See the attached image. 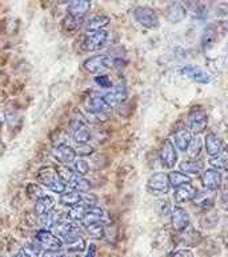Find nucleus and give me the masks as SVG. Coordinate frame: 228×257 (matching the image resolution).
Wrapping results in <instances>:
<instances>
[{
    "label": "nucleus",
    "mask_w": 228,
    "mask_h": 257,
    "mask_svg": "<svg viewBox=\"0 0 228 257\" xmlns=\"http://www.w3.org/2000/svg\"><path fill=\"white\" fill-rule=\"evenodd\" d=\"M76 228H77V226H76V224L74 223V221H71V220H68V219H64V220H62V221H60L58 225L55 226V228H54L55 233L54 234L56 236V237L64 238L67 234L71 233V232L76 229ZM62 238H60V240H62Z\"/></svg>",
    "instance_id": "28"
},
{
    "label": "nucleus",
    "mask_w": 228,
    "mask_h": 257,
    "mask_svg": "<svg viewBox=\"0 0 228 257\" xmlns=\"http://www.w3.org/2000/svg\"><path fill=\"white\" fill-rule=\"evenodd\" d=\"M14 257H26V256H24L23 253H18L16 256H14Z\"/></svg>",
    "instance_id": "53"
},
{
    "label": "nucleus",
    "mask_w": 228,
    "mask_h": 257,
    "mask_svg": "<svg viewBox=\"0 0 228 257\" xmlns=\"http://www.w3.org/2000/svg\"><path fill=\"white\" fill-rule=\"evenodd\" d=\"M167 177H168V183H170V187H172L174 189L182 187V185L190 184L191 179L188 175H184V173L179 172V171H171L170 173H167Z\"/></svg>",
    "instance_id": "27"
},
{
    "label": "nucleus",
    "mask_w": 228,
    "mask_h": 257,
    "mask_svg": "<svg viewBox=\"0 0 228 257\" xmlns=\"http://www.w3.org/2000/svg\"><path fill=\"white\" fill-rule=\"evenodd\" d=\"M23 254L26 257H40L42 249L36 244H26L23 246Z\"/></svg>",
    "instance_id": "45"
},
{
    "label": "nucleus",
    "mask_w": 228,
    "mask_h": 257,
    "mask_svg": "<svg viewBox=\"0 0 228 257\" xmlns=\"http://www.w3.org/2000/svg\"><path fill=\"white\" fill-rule=\"evenodd\" d=\"M55 136L56 135V138H52L51 136V140H52V144H54V147H60V146H66V144H68V134H67L66 131L63 130H56L52 134Z\"/></svg>",
    "instance_id": "41"
},
{
    "label": "nucleus",
    "mask_w": 228,
    "mask_h": 257,
    "mask_svg": "<svg viewBox=\"0 0 228 257\" xmlns=\"http://www.w3.org/2000/svg\"><path fill=\"white\" fill-rule=\"evenodd\" d=\"M109 40V32L105 30H100V31L88 32V35L85 36L83 43H81V48L87 52H93V51L101 50L103 47Z\"/></svg>",
    "instance_id": "3"
},
{
    "label": "nucleus",
    "mask_w": 228,
    "mask_h": 257,
    "mask_svg": "<svg viewBox=\"0 0 228 257\" xmlns=\"http://www.w3.org/2000/svg\"><path fill=\"white\" fill-rule=\"evenodd\" d=\"M80 200L83 205L85 207H91V205H96L97 197L95 195H89V193H81Z\"/></svg>",
    "instance_id": "48"
},
{
    "label": "nucleus",
    "mask_w": 228,
    "mask_h": 257,
    "mask_svg": "<svg viewBox=\"0 0 228 257\" xmlns=\"http://www.w3.org/2000/svg\"><path fill=\"white\" fill-rule=\"evenodd\" d=\"M201 184L205 188V191L216 192L223 184V176H221L220 172H217L215 169H207L201 173Z\"/></svg>",
    "instance_id": "11"
},
{
    "label": "nucleus",
    "mask_w": 228,
    "mask_h": 257,
    "mask_svg": "<svg viewBox=\"0 0 228 257\" xmlns=\"http://www.w3.org/2000/svg\"><path fill=\"white\" fill-rule=\"evenodd\" d=\"M60 256V253H59L58 250H44V252H42V254H40V257H59Z\"/></svg>",
    "instance_id": "51"
},
{
    "label": "nucleus",
    "mask_w": 228,
    "mask_h": 257,
    "mask_svg": "<svg viewBox=\"0 0 228 257\" xmlns=\"http://www.w3.org/2000/svg\"><path fill=\"white\" fill-rule=\"evenodd\" d=\"M103 215L104 212L99 205H91V207H87V212H85L84 217L81 219L80 224L83 226H91L93 224L100 223L101 219H103Z\"/></svg>",
    "instance_id": "20"
},
{
    "label": "nucleus",
    "mask_w": 228,
    "mask_h": 257,
    "mask_svg": "<svg viewBox=\"0 0 228 257\" xmlns=\"http://www.w3.org/2000/svg\"><path fill=\"white\" fill-rule=\"evenodd\" d=\"M171 211H172V207H171V203L168 200H159L158 203H156V212H158L159 215L162 216H170Z\"/></svg>",
    "instance_id": "44"
},
{
    "label": "nucleus",
    "mask_w": 228,
    "mask_h": 257,
    "mask_svg": "<svg viewBox=\"0 0 228 257\" xmlns=\"http://www.w3.org/2000/svg\"><path fill=\"white\" fill-rule=\"evenodd\" d=\"M70 185V188L74 191V192L77 193H87L91 189V183H89L85 177L79 176L75 173L74 177L71 179V181L68 183Z\"/></svg>",
    "instance_id": "26"
},
{
    "label": "nucleus",
    "mask_w": 228,
    "mask_h": 257,
    "mask_svg": "<svg viewBox=\"0 0 228 257\" xmlns=\"http://www.w3.org/2000/svg\"><path fill=\"white\" fill-rule=\"evenodd\" d=\"M35 244L40 249L46 250H60L63 248V242L59 237H56L50 230H38L35 234Z\"/></svg>",
    "instance_id": "5"
},
{
    "label": "nucleus",
    "mask_w": 228,
    "mask_h": 257,
    "mask_svg": "<svg viewBox=\"0 0 228 257\" xmlns=\"http://www.w3.org/2000/svg\"><path fill=\"white\" fill-rule=\"evenodd\" d=\"M85 246H87V242H85L84 238H80V240H77V241L71 242L68 245H66L67 250H68V253L71 254H79L80 252L85 249Z\"/></svg>",
    "instance_id": "42"
},
{
    "label": "nucleus",
    "mask_w": 228,
    "mask_h": 257,
    "mask_svg": "<svg viewBox=\"0 0 228 257\" xmlns=\"http://www.w3.org/2000/svg\"><path fill=\"white\" fill-rule=\"evenodd\" d=\"M87 233H88L89 237L95 238V240H100V238H104V225L101 223L93 224L91 226H87Z\"/></svg>",
    "instance_id": "39"
},
{
    "label": "nucleus",
    "mask_w": 228,
    "mask_h": 257,
    "mask_svg": "<svg viewBox=\"0 0 228 257\" xmlns=\"http://www.w3.org/2000/svg\"><path fill=\"white\" fill-rule=\"evenodd\" d=\"M103 100H104V103L108 105L109 108L118 107L122 103L126 101L127 99V88H126V84L124 83H119V84H116L115 87L112 85V88L109 89L108 92L103 95Z\"/></svg>",
    "instance_id": "8"
},
{
    "label": "nucleus",
    "mask_w": 228,
    "mask_h": 257,
    "mask_svg": "<svg viewBox=\"0 0 228 257\" xmlns=\"http://www.w3.org/2000/svg\"><path fill=\"white\" fill-rule=\"evenodd\" d=\"M84 23V19H79V18H74V16L67 15L64 19H63V28L66 31H75L77 28L80 27L81 24Z\"/></svg>",
    "instance_id": "38"
},
{
    "label": "nucleus",
    "mask_w": 228,
    "mask_h": 257,
    "mask_svg": "<svg viewBox=\"0 0 228 257\" xmlns=\"http://www.w3.org/2000/svg\"><path fill=\"white\" fill-rule=\"evenodd\" d=\"M74 151L75 154L79 155V156H89V155L93 154V148L89 146L88 143H85V144H76Z\"/></svg>",
    "instance_id": "46"
},
{
    "label": "nucleus",
    "mask_w": 228,
    "mask_h": 257,
    "mask_svg": "<svg viewBox=\"0 0 228 257\" xmlns=\"http://www.w3.org/2000/svg\"><path fill=\"white\" fill-rule=\"evenodd\" d=\"M85 112L89 113H108L109 107L104 103L103 97L99 95H91L84 101Z\"/></svg>",
    "instance_id": "17"
},
{
    "label": "nucleus",
    "mask_w": 228,
    "mask_h": 257,
    "mask_svg": "<svg viewBox=\"0 0 228 257\" xmlns=\"http://www.w3.org/2000/svg\"><path fill=\"white\" fill-rule=\"evenodd\" d=\"M55 211V200L51 196H44L42 199L35 201V213L36 216L42 217V216Z\"/></svg>",
    "instance_id": "23"
},
{
    "label": "nucleus",
    "mask_w": 228,
    "mask_h": 257,
    "mask_svg": "<svg viewBox=\"0 0 228 257\" xmlns=\"http://www.w3.org/2000/svg\"><path fill=\"white\" fill-rule=\"evenodd\" d=\"M187 15V8L184 4L180 2H172L168 4V7L166 10V18L171 23H180L182 20H184Z\"/></svg>",
    "instance_id": "14"
},
{
    "label": "nucleus",
    "mask_w": 228,
    "mask_h": 257,
    "mask_svg": "<svg viewBox=\"0 0 228 257\" xmlns=\"http://www.w3.org/2000/svg\"><path fill=\"white\" fill-rule=\"evenodd\" d=\"M85 248H87V250H85L84 257H96V252H97L96 244L91 242V244L85 246Z\"/></svg>",
    "instance_id": "50"
},
{
    "label": "nucleus",
    "mask_w": 228,
    "mask_h": 257,
    "mask_svg": "<svg viewBox=\"0 0 228 257\" xmlns=\"http://www.w3.org/2000/svg\"><path fill=\"white\" fill-rule=\"evenodd\" d=\"M201 240H203V237H201L200 232L197 229H195V228L191 225L187 226L186 229L183 230L182 233H180V236H179V241H180V244L187 246V248L199 245L201 242Z\"/></svg>",
    "instance_id": "15"
},
{
    "label": "nucleus",
    "mask_w": 228,
    "mask_h": 257,
    "mask_svg": "<svg viewBox=\"0 0 228 257\" xmlns=\"http://www.w3.org/2000/svg\"><path fill=\"white\" fill-rule=\"evenodd\" d=\"M71 135H72V138L75 139L76 144H85V143L91 139V131L87 127V124L76 128V130L71 131Z\"/></svg>",
    "instance_id": "32"
},
{
    "label": "nucleus",
    "mask_w": 228,
    "mask_h": 257,
    "mask_svg": "<svg viewBox=\"0 0 228 257\" xmlns=\"http://www.w3.org/2000/svg\"><path fill=\"white\" fill-rule=\"evenodd\" d=\"M62 220H64L63 216H60L59 212H50V213H47V215L42 216L40 217V221H42V225L44 226V230H48L51 228H55V226L58 225Z\"/></svg>",
    "instance_id": "30"
},
{
    "label": "nucleus",
    "mask_w": 228,
    "mask_h": 257,
    "mask_svg": "<svg viewBox=\"0 0 228 257\" xmlns=\"http://www.w3.org/2000/svg\"><path fill=\"white\" fill-rule=\"evenodd\" d=\"M26 193H27V196L30 199L35 200V201L39 199H42V197H44V196H47L46 192H44V189H43L39 184H35V183H31V184L27 185Z\"/></svg>",
    "instance_id": "37"
},
{
    "label": "nucleus",
    "mask_w": 228,
    "mask_h": 257,
    "mask_svg": "<svg viewBox=\"0 0 228 257\" xmlns=\"http://www.w3.org/2000/svg\"><path fill=\"white\" fill-rule=\"evenodd\" d=\"M147 188L155 196L166 195L170 191V183H168L167 173L156 172L152 176H150L147 181Z\"/></svg>",
    "instance_id": "7"
},
{
    "label": "nucleus",
    "mask_w": 228,
    "mask_h": 257,
    "mask_svg": "<svg viewBox=\"0 0 228 257\" xmlns=\"http://www.w3.org/2000/svg\"><path fill=\"white\" fill-rule=\"evenodd\" d=\"M191 139H192V135L191 132L187 128L184 130H180L178 132H175L174 134V142L175 143L174 146L178 147L179 151H182V152H186L187 151V147L190 144Z\"/></svg>",
    "instance_id": "25"
},
{
    "label": "nucleus",
    "mask_w": 228,
    "mask_h": 257,
    "mask_svg": "<svg viewBox=\"0 0 228 257\" xmlns=\"http://www.w3.org/2000/svg\"><path fill=\"white\" fill-rule=\"evenodd\" d=\"M159 158L162 161V165L164 168H174L176 161H178V154L175 150L174 143L171 142L170 139H164L160 146L159 151Z\"/></svg>",
    "instance_id": "6"
},
{
    "label": "nucleus",
    "mask_w": 228,
    "mask_h": 257,
    "mask_svg": "<svg viewBox=\"0 0 228 257\" xmlns=\"http://www.w3.org/2000/svg\"><path fill=\"white\" fill-rule=\"evenodd\" d=\"M75 171H76V175L84 177L87 173L89 172V164L88 161H85L84 159H75Z\"/></svg>",
    "instance_id": "43"
},
{
    "label": "nucleus",
    "mask_w": 228,
    "mask_h": 257,
    "mask_svg": "<svg viewBox=\"0 0 228 257\" xmlns=\"http://www.w3.org/2000/svg\"><path fill=\"white\" fill-rule=\"evenodd\" d=\"M52 155L54 158L62 163L63 165H68L70 163H74L75 159H76V154H75L74 147L68 146H60V147H54L52 148Z\"/></svg>",
    "instance_id": "16"
},
{
    "label": "nucleus",
    "mask_w": 228,
    "mask_h": 257,
    "mask_svg": "<svg viewBox=\"0 0 228 257\" xmlns=\"http://www.w3.org/2000/svg\"><path fill=\"white\" fill-rule=\"evenodd\" d=\"M38 181L44 187L55 193L66 192L67 185L58 177L54 168H42L38 172Z\"/></svg>",
    "instance_id": "1"
},
{
    "label": "nucleus",
    "mask_w": 228,
    "mask_h": 257,
    "mask_svg": "<svg viewBox=\"0 0 228 257\" xmlns=\"http://www.w3.org/2000/svg\"><path fill=\"white\" fill-rule=\"evenodd\" d=\"M109 23H111V18H109L108 15L99 14V15H95L87 22V24H85V30L88 32L100 31V30H104V27H107Z\"/></svg>",
    "instance_id": "22"
},
{
    "label": "nucleus",
    "mask_w": 228,
    "mask_h": 257,
    "mask_svg": "<svg viewBox=\"0 0 228 257\" xmlns=\"http://www.w3.org/2000/svg\"><path fill=\"white\" fill-rule=\"evenodd\" d=\"M84 119L87 123L91 124H101L108 120V113H89V112H85Z\"/></svg>",
    "instance_id": "40"
},
{
    "label": "nucleus",
    "mask_w": 228,
    "mask_h": 257,
    "mask_svg": "<svg viewBox=\"0 0 228 257\" xmlns=\"http://www.w3.org/2000/svg\"><path fill=\"white\" fill-rule=\"evenodd\" d=\"M54 169H55V172H56V175H58L59 179H60V180H62L66 185L70 183L71 179H72L75 175L74 171H72L68 165H63V164L56 165Z\"/></svg>",
    "instance_id": "35"
},
{
    "label": "nucleus",
    "mask_w": 228,
    "mask_h": 257,
    "mask_svg": "<svg viewBox=\"0 0 228 257\" xmlns=\"http://www.w3.org/2000/svg\"><path fill=\"white\" fill-rule=\"evenodd\" d=\"M204 169V164L201 163L200 160H184L180 163V171L182 173H191V175H195V173H200L201 171Z\"/></svg>",
    "instance_id": "29"
},
{
    "label": "nucleus",
    "mask_w": 228,
    "mask_h": 257,
    "mask_svg": "<svg viewBox=\"0 0 228 257\" xmlns=\"http://www.w3.org/2000/svg\"><path fill=\"white\" fill-rule=\"evenodd\" d=\"M89 10H91V2H88V0H74L68 6V15L79 18V19H84Z\"/></svg>",
    "instance_id": "21"
},
{
    "label": "nucleus",
    "mask_w": 228,
    "mask_h": 257,
    "mask_svg": "<svg viewBox=\"0 0 228 257\" xmlns=\"http://www.w3.org/2000/svg\"><path fill=\"white\" fill-rule=\"evenodd\" d=\"M170 257H195L192 250L190 249H179L175 250L172 253L170 254Z\"/></svg>",
    "instance_id": "49"
},
{
    "label": "nucleus",
    "mask_w": 228,
    "mask_h": 257,
    "mask_svg": "<svg viewBox=\"0 0 228 257\" xmlns=\"http://www.w3.org/2000/svg\"><path fill=\"white\" fill-rule=\"evenodd\" d=\"M204 146L207 154H208L211 158L217 156L221 151L224 150V143H223L220 136H217L216 134H212V132H211V134H207V136H205Z\"/></svg>",
    "instance_id": "18"
},
{
    "label": "nucleus",
    "mask_w": 228,
    "mask_h": 257,
    "mask_svg": "<svg viewBox=\"0 0 228 257\" xmlns=\"http://www.w3.org/2000/svg\"><path fill=\"white\" fill-rule=\"evenodd\" d=\"M60 204L64 205V207H68V208H72L77 204H81V200H80V195L77 192H74V191H70V192H64L62 193L60 196Z\"/></svg>",
    "instance_id": "33"
},
{
    "label": "nucleus",
    "mask_w": 228,
    "mask_h": 257,
    "mask_svg": "<svg viewBox=\"0 0 228 257\" xmlns=\"http://www.w3.org/2000/svg\"><path fill=\"white\" fill-rule=\"evenodd\" d=\"M217 35H219V32H217L216 27L215 26H208L201 35V47L204 50H211L216 44Z\"/></svg>",
    "instance_id": "24"
},
{
    "label": "nucleus",
    "mask_w": 228,
    "mask_h": 257,
    "mask_svg": "<svg viewBox=\"0 0 228 257\" xmlns=\"http://www.w3.org/2000/svg\"><path fill=\"white\" fill-rule=\"evenodd\" d=\"M215 201H216V192H209V191L199 192L197 191L196 196L192 200V205L201 211H208L215 205Z\"/></svg>",
    "instance_id": "13"
},
{
    "label": "nucleus",
    "mask_w": 228,
    "mask_h": 257,
    "mask_svg": "<svg viewBox=\"0 0 228 257\" xmlns=\"http://www.w3.org/2000/svg\"><path fill=\"white\" fill-rule=\"evenodd\" d=\"M85 212H87V207L83 205V204H77L75 207L70 208V211H68V217H70L71 221H79L80 223L81 219L84 217Z\"/></svg>",
    "instance_id": "36"
},
{
    "label": "nucleus",
    "mask_w": 228,
    "mask_h": 257,
    "mask_svg": "<svg viewBox=\"0 0 228 257\" xmlns=\"http://www.w3.org/2000/svg\"><path fill=\"white\" fill-rule=\"evenodd\" d=\"M59 257H79L77 254H71V253H67V254H60Z\"/></svg>",
    "instance_id": "52"
},
{
    "label": "nucleus",
    "mask_w": 228,
    "mask_h": 257,
    "mask_svg": "<svg viewBox=\"0 0 228 257\" xmlns=\"http://www.w3.org/2000/svg\"><path fill=\"white\" fill-rule=\"evenodd\" d=\"M201 148H203V142L199 136H195V138L191 139L190 144L187 147V155L190 156L192 160H196V158L200 155Z\"/></svg>",
    "instance_id": "34"
},
{
    "label": "nucleus",
    "mask_w": 228,
    "mask_h": 257,
    "mask_svg": "<svg viewBox=\"0 0 228 257\" xmlns=\"http://www.w3.org/2000/svg\"><path fill=\"white\" fill-rule=\"evenodd\" d=\"M171 225L172 229L178 233H182L187 226L190 225V215L182 207H174L171 211Z\"/></svg>",
    "instance_id": "9"
},
{
    "label": "nucleus",
    "mask_w": 228,
    "mask_h": 257,
    "mask_svg": "<svg viewBox=\"0 0 228 257\" xmlns=\"http://www.w3.org/2000/svg\"><path fill=\"white\" fill-rule=\"evenodd\" d=\"M208 125V115L203 109H192L187 116V130L191 135H199Z\"/></svg>",
    "instance_id": "4"
},
{
    "label": "nucleus",
    "mask_w": 228,
    "mask_h": 257,
    "mask_svg": "<svg viewBox=\"0 0 228 257\" xmlns=\"http://www.w3.org/2000/svg\"><path fill=\"white\" fill-rule=\"evenodd\" d=\"M196 193L197 188L190 183V184L182 185V187H179V188L175 189L174 199L178 204L187 203V201H192L193 197L196 196Z\"/></svg>",
    "instance_id": "19"
},
{
    "label": "nucleus",
    "mask_w": 228,
    "mask_h": 257,
    "mask_svg": "<svg viewBox=\"0 0 228 257\" xmlns=\"http://www.w3.org/2000/svg\"><path fill=\"white\" fill-rule=\"evenodd\" d=\"M208 163L215 171H217V172L225 171V169H227V150L224 148L217 156H213V158L209 159Z\"/></svg>",
    "instance_id": "31"
},
{
    "label": "nucleus",
    "mask_w": 228,
    "mask_h": 257,
    "mask_svg": "<svg viewBox=\"0 0 228 257\" xmlns=\"http://www.w3.org/2000/svg\"><path fill=\"white\" fill-rule=\"evenodd\" d=\"M95 83L103 89L112 88V81H111V79L107 75H99L97 77H95Z\"/></svg>",
    "instance_id": "47"
},
{
    "label": "nucleus",
    "mask_w": 228,
    "mask_h": 257,
    "mask_svg": "<svg viewBox=\"0 0 228 257\" xmlns=\"http://www.w3.org/2000/svg\"><path fill=\"white\" fill-rule=\"evenodd\" d=\"M132 15H134L136 22L140 26H143L144 28L154 30V28L159 27V16L154 8L146 7V6H139V7H136L134 10Z\"/></svg>",
    "instance_id": "2"
},
{
    "label": "nucleus",
    "mask_w": 228,
    "mask_h": 257,
    "mask_svg": "<svg viewBox=\"0 0 228 257\" xmlns=\"http://www.w3.org/2000/svg\"><path fill=\"white\" fill-rule=\"evenodd\" d=\"M182 75L195 83H200V84H207L211 81V75L207 72L205 69L200 67H195V65H186L182 68Z\"/></svg>",
    "instance_id": "12"
},
{
    "label": "nucleus",
    "mask_w": 228,
    "mask_h": 257,
    "mask_svg": "<svg viewBox=\"0 0 228 257\" xmlns=\"http://www.w3.org/2000/svg\"><path fill=\"white\" fill-rule=\"evenodd\" d=\"M83 67H84L87 72L93 73V75L101 73L105 69L111 68L108 55H97V56H92V58L87 59L83 63Z\"/></svg>",
    "instance_id": "10"
}]
</instances>
